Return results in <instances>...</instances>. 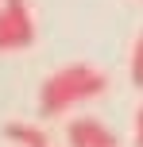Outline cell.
Returning <instances> with one entry per match:
<instances>
[{"instance_id": "52a82bcc", "label": "cell", "mask_w": 143, "mask_h": 147, "mask_svg": "<svg viewBox=\"0 0 143 147\" xmlns=\"http://www.w3.org/2000/svg\"><path fill=\"white\" fill-rule=\"evenodd\" d=\"M132 140H136V147H143V105L136 112V128H132Z\"/></svg>"}, {"instance_id": "5b68a950", "label": "cell", "mask_w": 143, "mask_h": 147, "mask_svg": "<svg viewBox=\"0 0 143 147\" xmlns=\"http://www.w3.org/2000/svg\"><path fill=\"white\" fill-rule=\"evenodd\" d=\"M132 85L143 89V35L136 39V47H132Z\"/></svg>"}, {"instance_id": "6da1fadb", "label": "cell", "mask_w": 143, "mask_h": 147, "mask_svg": "<svg viewBox=\"0 0 143 147\" xmlns=\"http://www.w3.org/2000/svg\"><path fill=\"white\" fill-rule=\"evenodd\" d=\"M108 93V74L89 66V62H70V66L54 70L50 78L39 85V112L43 116H62L66 109L81 101H93V97Z\"/></svg>"}, {"instance_id": "8992f818", "label": "cell", "mask_w": 143, "mask_h": 147, "mask_svg": "<svg viewBox=\"0 0 143 147\" xmlns=\"http://www.w3.org/2000/svg\"><path fill=\"white\" fill-rule=\"evenodd\" d=\"M4 51H19V39H15V31H12V23H8V16L0 12V54Z\"/></svg>"}, {"instance_id": "277c9868", "label": "cell", "mask_w": 143, "mask_h": 147, "mask_svg": "<svg viewBox=\"0 0 143 147\" xmlns=\"http://www.w3.org/2000/svg\"><path fill=\"white\" fill-rule=\"evenodd\" d=\"M4 136L12 140L15 147H46V132L43 128H35V124H4Z\"/></svg>"}, {"instance_id": "3957f363", "label": "cell", "mask_w": 143, "mask_h": 147, "mask_svg": "<svg viewBox=\"0 0 143 147\" xmlns=\"http://www.w3.org/2000/svg\"><path fill=\"white\" fill-rule=\"evenodd\" d=\"M4 16H8V23H12L15 39H19V51H27V47L35 43V16H31L27 0H4Z\"/></svg>"}, {"instance_id": "ba28073f", "label": "cell", "mask_w": 143, "mask_h": 147, "mask_svg": "<svg viewBox=\"0 0 143 147\" xmlns=\"http://www.w3.org/2000/svg\"><path fill=\"white\" fill-rule=\"evenodd\" d=\"M46 147H50V143H46Z\"/></svg>"}, {"instance_id": "7a4b0ae2", "label": "cell", "mask_w": 143, "mask_h": 147, "mask_svg": "<svg viewBox=\"0 0 143 147\" xmlns=\"http://www.w3.org/2000/svg\"><path fill=\"white\" fill-rule=\"evenodd\" d=\"M66 143L70 147H120V140H116L101 120H93V116L70 120L66 124Z\"/></svg>"}]
</instances>
